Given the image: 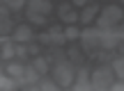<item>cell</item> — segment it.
<instances>
[{
    "label": "cell",
    "instance_id": "cell-9",
    "mask_svg": "<svg viewBox=\"0 0 124 91\" xmlns=\"http://www.w3.org/2000/svg\"><path fill=\"white\" fill-rule=\"evenodd\" d=\"M87 87H90V73H87V68H78L71 89H87Z\"/></svg>",
    "mask_w": 124,
    "mask_h": 91
},
{
    "label": "cell",
    "instance_id": "cell-6",
    "mask_svg": "<svg viewBox=\"0 0 124 91\" xmlns=\"http://www.w3.org/2000/svg\"><path fill=\"white\" fill-rule=\"evenodd\" d=\"M35 39V32L30 25H16L14 27V41L16 43H32Z\"/></svg>",
    "mask_w": 124,
    "mask_h": 91
},
{
    "label": "cell",
    "instance_id": "cell-5",
    "mask_svg": "<svg viewBox=\"0 0 124 91\" xmlns=\"http://www.w3.org/2000/svg\"><path fill=\"white\" fill-rule=\"evenodd\" d=\"M58 18L64 23V25H71V23H78V12L74 9L71 2H62L58 7Z\"/></svg>",
    "mask_w": 124,
    "mask_h": 91
},
{
    "label": "cell",
    "instance_id": "cell-15",
    "mask_svg": "<svg viewBox=\"0 0 124 91\" xmlns=\"http://www.w3.org/2000/svg\"><path fill=\"white\" fill-rule=\"evenodd\" d=\"M113 71H115L117 78H124V57H117V59L113 61Z\"/></svg>",
    "mask_w": 124,
    "mask_h": 91
},
{
    "label": "cell",
    "instance_id": "cell-7",
    "mask_svg": "<svg viewBox=\"0 0 124 91\" xmlns=\"http://www.w3.org/2000/svg\"><path fill=\"white\" fill-rule=\"evenodd\" d=\"M99 12H101V9H99L97 5H85V7L78 12V21L83 23V25H90V23L99 16Z\"/></svg>",
    "mask_w": 124,
    "mask_h": 91
},
{
    "label": "cell",
    "instance_id": "cell-3",
    "mask_svg": "<svg viewBox=\"0 0 124 91\" xmlns=\"http://www.w3.org/2000/svg\"><path fill=\"white\" fill-rule=\"evenodd\" d=\"M53 80L58 82V87H62V89L74 87L76 71H74V66H71V61H58V64L53 66Z\"/></svg>",
    "mask_w": 124,
    "mask_h": 91
},
{
    "label": "cell",
    "instance_id": "cell-2",
    "mask_svg": "<svg viewBox=\"0 0 124 91\" xmlns=\"http://www.w3.org/2000/svg\"><path fill=\"white\" fill-rule=\"evenodd\" d=\"M113 82H115V71H113V66H106V64L97 66L90 75V87L94 89H110Z\"/></svg>",
    "mask_w": 124,
    "mask_h": 91
},
{
    "label": "cell",
    "instance_id": "cell-1",
    "mask_svg": "<svg viewBox=\"0 0 124 91\" xmlns=\"http://www.w3.org/2000/svg\"><path fill=\"white\" fill-rule=\"evenodd\" d=\"M124 18V9L120 5H108L106 9H101L97 16V27L99 30H113L115 25H120V21Z\"/></svg>",
    "mask_w": 124,
    "mask_h": 91
},
{
    "label": "cell",
    "instance_id": "cell-4",
    "mask_svg": "<svg viewBox=\"0 0 124 91\" xmlns=\"http://www.w3.org/2000/svg\"><path fill=\"white\" fill-rule=\"evenodd\" d=\"M80 41H83V48H97L101 46V30L99 27H87V30L80 32Z\"/></svg>",
    "mask_w": 124,
    "mask_h": 91
},
{
    "label": "cell",
    "instance_id": "cell-8",
    "mask_svg": "<svg viewBox=\"0 0 124 91\" xmlns=\"http://www.w3.org/2000/svg\"><path fill=\"white\" fill-rule=\"evenodd\" d=\"M28 9H32V12H39V14H44V16H48V14L53 12V5H51V0H28Z\"/></svg>",
    "mask_w": 124,
    "mask_h": 91
},
{
    "label": "cell",
    "instance_id": "cell-11",
    "mask_svg": "<svg viewBox=\"0 0 124 91\" xmlns=\"http://www.w3.org/2000/svg\"><path fill=\"white\" fill-rule=\"evenodd\" d=\"M7 75H12V78H23V75H25V66H23V64H16V61L9 59V64H7Z\"/></svg>",
    "mask_w": 124,
    "mask_h": 91
},
{
    "label": "cell",
    "instance_id": "cell-20",
    "mask_svg": "<svg viewBox=\"0 0 124 91\" xmlns=\"http://www.w3.org/2000/svg\"><path fill=\"white\" fill-rule=\"evenodd\" d=\"M120 36H124V18L120 21Z\"/></svg>",
    "mask_w": 124,
    "mask_h": 91
},
{
    "label": "cell",
    "instance_id": "cell-19",
    "mask_svg": "<svg viewBox=\"0 0 124 91\" xmlns=\"http://www.w3.org/2000/svg\"><path fill=\"white\" fill-rule=\"evenodd\" d=\"M28 55H39V48H37V46H30V48H28Z\"/></svg>",
    "mask_w": 124,
    "mask_h": 91
},
{
    "label": "cell",
    "instance_id": "cell-18",
    "mask_svg": "<svg viewBox=\"0 0 124 91\" xmlns=\"http://www.w3.org/2000/svg\"><path fill=\"white\" fill-rule=\"evenodd\" d=\"M7 2H9V7H23L25 0H7Z\"/></svg>",
    "mask_w": 124,
    "mask_h": 91
},
{
    "label": "cell",
    "instance_id": "cell-12",
    "mask_svg": "<svg viewBox=\"0 0 124 91\" xmlns=\"http://www.w3.org/2000/svg\"><path fill=\"white\" fill-rule=\"evenodd\" d=\"M32 66H35V71H37V73H39V75H46V73H48V71H51L48 61H46L44 57H39V55H37L35 59H32Z\"/></svg>",
    "mask_w": 124,
    "mask_h": 91
},
{
    "label": "cell",
    "instance_id": "cell-17",
    "mask_svg": "<svg viewBox=\"0 0 124 91\" xmlns=\"http://www.w3.org/2000/svg\"><path fill=\"white\" fill-rule=\"evenodd\" d=\"M71 5H74V7H80V9H83L85 5H90V0H71Z\"/></svg>",
    "mask_w": 124,
    "mask_h": 91
},
{
    "label": "cell",
    "instance_id": "cell-10",
    "mask_svg": "<svg viewBox=\"0 0 124 91\" xmlns=\"http://www.w3.org/2000/svg\"><path fill=\"white\" fill-rule=\"evenodd\" d=\"M25 18L32 23V25H41V27L46 25V16L39 14V12H32V9H25Z\"/></svg>",
    "mask_w": 124,
    "mask_h": 91
},
{
    "label": "cell",
    "instance_id": "cell-13",
    "mask_svg": "<svg viewBox=\"0 0 124 91\" xmlns=\"http://www.w3.org/2000/svg\"><path fill=\"white\" fill-rule=\"evenodd\" d=\"M62 34H64V39H67V41L80 39V30H78V27H74V23H71V25H64V30H62Z\"/></svg>",
    "mask_w": 124,
    "mask_h": 91
},
{
    "label": "cell",
    "instance_id": "cell-16",
    "mask_svg": "<svg viewBox=\"0 0 124 91\" xmlns=\"http://www.w3.org/2000/svg\"><path fill=\"white\" fill-rule=\"evenodd\" d=\"M23 78H28L30 82H37V80H39V73H37L35 66H32V68H25V75H23ZM23 78H21V80H23Z\"/></svg>",
    "mask_w": 124,
    "mask_h": 91
},
{
    "label": "cell",
    "instance_id": "cell-14",
    "mask_svg": "<svg viewBox=\"0 0 124 91\" xmlns=\"http://www.w3.org/2000/svg\"><path fill=\"white\" fill-rule=\"evenodd\" d=\"M16 55V46L14 43H2V50H0V57H2V59H12V57Z\"/></svg>",
    "mask_w": 124,
    "mask_h": 91
}]
</instances>
